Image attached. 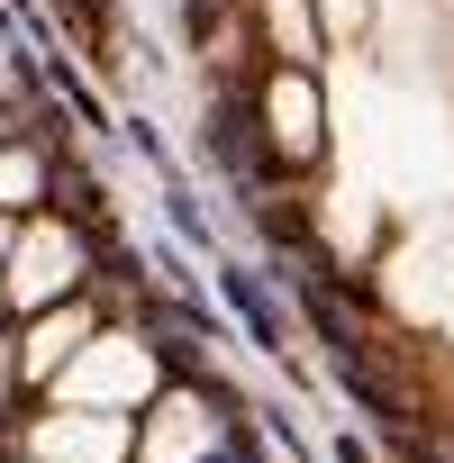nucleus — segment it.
I'll return each instance as SVG.
<instances>
[{"mask_svg":"<svg viewBox=\"0 0 454 463\" xmlns=\"http://www.w3.org/2000/svg\"><path fill=\"white\" fill-rule=\"evenodd\" d=\"M264 227H273L282 246H309V218H300V209H264Z\"/></svg>","mask_w":454,"mask_h":463,"instance_id":"1","label":"nucleus"},{"mask_svg":"<svg viewBox=\"0 0 454 463\" xmlns=\"http://www.w3.org/2000/svg\"><path fill=\"white\" fill-rule=\"evenodd\" d=\"M209 10H218V0H209Z\"/></svg>","mask_w":454,"mask_h":463,"instance_id":"2","label":"nucleus"}]
</instances>
